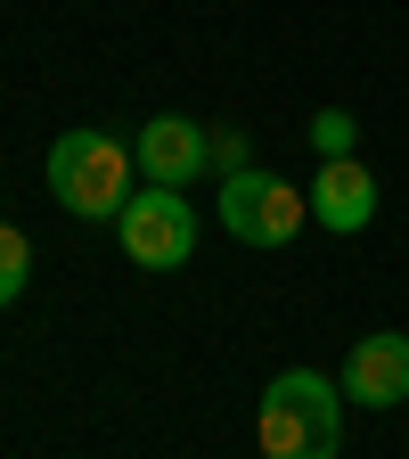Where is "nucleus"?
Wrapping results in <instances>:
<instances>
[{"mask_svg":"<svg viewBox=\"0 0 409 459\" xmlns=\"http://www.w3.org/2000/svg\"><path fill=\"white\" fill-rule=\"evenodd\" d=\"M344 402H361V411H393V402H409V336L401 328H377L361 336L353 353H344Z\"/></svg>","mask_w":409,"mask_h":459,"instance_id":"6","label":"nucleus"},{"mask_svg":"<svg viewBox=\"0 0 409 459\" xmlns=\"http://www.w3.org/2000/svg\"><path fill=\"white\" fill-rule=\"evenodd\" d=\"M49 197L82 221H115L132 197V148H115L107 132H66L49 148Z\"/></svg>","mask_w":409,"mask_h":459,"instance_id":"2","label":"nucleus"},{"mask_svg":"<svg viewBox=\"0 0 409 459\" xmlns=\"http://www.w3.org/2000/svg\"><path fill=\"white\" fill-rule=\"evenodd\" d=\"M132 164L148 172V181H164V189H197L213 172V124L156 115V124H140V140H132Z\"/></svg>","mask_w":409,"mask_h":459,"instance_id":"5","label":"nucleus"},{"mask_svg":"<svg viewBox=\"0 0 409 459\" xmlns=\"http://www.w3.org/2000/svg\"><path fill=\"white\" fill-rule=\"evenodd\" d=\"M254 164V140L238 124H213V181H229V172H246Z\"/></svg>","mask_w":409,"mask_h":459,"instance_id":"10","label":"nucleus"},{"mask_svg":"<svg viewBox=\"0 0 409 459\" xmlns=\"http://www.w3.org/2000/svg\"><path fill=\"white\" fill-rule=\"evenodd\" d=\"M262 459H336L344 451V385L320 369H278L254 411Z\"/></svg>","mask_w":409,"mask_h":459,"instance_id":"1","label":"nucleus"},{"mask_svg":"<svg viewBox=\"0 0 409 459\" xmlns=\"http://www.w3.org/2000/svg\"><path fill=\"white\" fill-rule=\"evenodd\" d=\"M115 238H124V263H140V271H181V263L197 255V213H189L181 189L148 181V189L124 197V213H115Z\"/></svg>","mask_w":409,"mask_h":459,"instance_id":"4","label":"nucleus"},{"mask_svg":"<svg viewBox=\"0 0 409 459\" xmlns=\"http://www.w3.org/2000/svg\"><path fill=\"white\" fill-rule=\"evenodd\" d=\"M25 279H33V238L0 221V304H17V296H25Z\"/></svg>","mask_w":409,"mask_h":459,"instance_id":"8","label":"nucleus"},{"mask_svg":"<svg viewBox=\"0 0 409 459\" xmlns=\"http://www.w3.org/2000/svg\"><path fill=\"white\" fill-rule=\"evenodd\" d=\"M303 197H311V221L336 230V238H361V230L377 221V181H369V164H361V156L320 164V181H311Z\"/></svg>","mask_w":409,"mask_h":459,"instance_id":"7","label":"nucleus"},{"mask_svg":"<svg viewBox=\"0 0 409 459\" xmlns=\"http://www.w3.org/2000/svg\"><path fill=\"white\" fill-rule=\"evenodd\" d=\"M353 140H361V124H353L344 107H320V115H311V148H320V164L353 156Z\"/></svg>","mask_w":409,"mask_h":459,"instance_id":"9","label":"nucleus"},{"mask_svg":"<svg viewBox=\"0 0 409 459\" xmlns=\"http://www.w3.org/2000/svg\"><path fill=\"white\" fill-rule=\"evenodd\" d=\"M213 213H221V230L238 247H295V230L311 221V197H295L278 172L246 164V172H229V181H221Z\"/></svg>","mask_w":409,"mask_h":459,"instance_id":"3","label":"nucleus"}]
</instances>
